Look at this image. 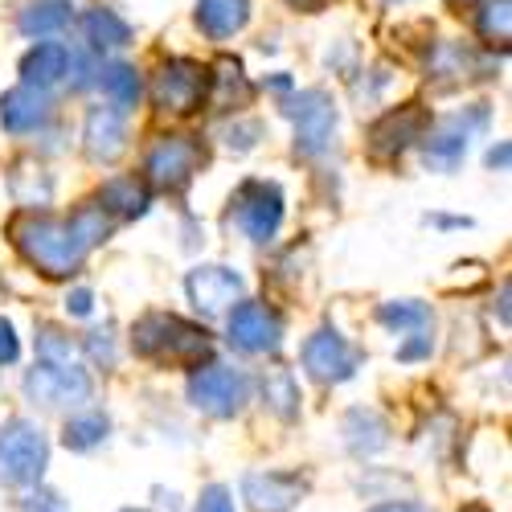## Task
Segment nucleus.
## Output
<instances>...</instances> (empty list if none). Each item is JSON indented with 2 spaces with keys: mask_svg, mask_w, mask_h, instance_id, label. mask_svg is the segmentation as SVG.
<instances>
[{
  "mask_svg": "<svg viewBox=\"0 0 512 512\" xmlns=\"http://www.w3.org/2000/svg\"><path fill=\"white\" fill-rule=\"evenodd\" d=\"M13 246L21 250V259L41 271L46 279H70L87 254L107 242L111 234V218L103 213L99 201L74 209L70 218H50V213H21V218L9 226Z\"/></svg>",
  "mask_w": 512,
  "mask_h": 512,
  "instance_id": "obj_1",
  "label": "nucleus"
},
{
  "mask_svg": "<svg viewBox=\"0 0 512 512\" xmlns=\"http://www.w3.org/2000/svg\"><path fill=\"white\" fill-rule=\"evenodd\" d=\"M132 345L148 361H168V365H201L209 357V332L201 324H189L181 316L152 312L132 328Z\"/></svg>",
  "mask_w": 512,
  "mask_h": 512,
  "instance_id": "obj_2",
  "label": "nucleus"
},
{
  "mask_svg": "<svg viewBox=\"0 0 512 512\" xmlns=\"http://www.w3.org/2000/svg\"><path fill=\"white\" fill-rule=\"evenodd\" d=\"M46 463H50V443L37 422L13 418L0 426V480L17 488H37Z\"/></svg>",
  "mask_w": 512,
  "mask_h": 512,
  "instance_id": "obj_3",
  "label": "nucleus"
},
{
  "mask_svg": "<svg viewBox=\"0 0 512 512\" xmlns=\"http://www.w3.org/2000/svg\"><path fill=\"white\" fill-rule=\"evenodd\" d=\"M205 164V152L193 136H160L144 156V185L160 193H181L193 185L197 168Z\"/></svg>",
  "mask_w": 512,
  "mask_h": 512,
  "instance_id": "obj_4",
  "label": "nucleus"
},
{
  "mask_svg": "<svg viewBox=\"0 0 512 512\" xmlns=\"http://www.w3.org/2000/svg\"><path fill=\"white\" fill-rule=\"evenodd\" d=\"M484 123H488V107H472L467 115L459 111V115L439 119L435 127H426V136H422L426 168H435V173H455V168L463 164V156H467V144H472V136Z\"/></svg>",
  "mask_w": 512,
  "mask_h": 512,
  "instance_id": "obj_5",
  "label": "nucleus"
},
{
  "mask_svg": "<svg viewBox=\"0 0 512 512\" xmlns=\"http://www.w3.org/2000/svg\"><path fill=\"white\" fill-rule=\"evenodd\" d=\"M283 115L295 123V152L308 160L328 152L332 132H336V107L324 91H300L295 99L283 103Z\"/></svg>",
  "mask_w": 512,
  "mask_h": 512,
  "instance_id": "obj_6",
  "label": "nucleus"
},
{
  "mask_svg": "<svg viewBox=\"0 0 512 512\" xmlns=\"http://www.w3.org/2000/svg\"><path fill=\"white\" fill-rule=\"evenodd\" d=\"M205 99V66L193 58H168L152 78V103L168 115H189Z\"/></svg>",
  "mask_w": 512,
  "mask_h": 512,
  "instance_id": "obj_7",
  "label": "nucleus"
},
{
  "mask_svg": "<svg viewBox=\"0 0 512 512\" xmlns=\"http://www.w3.org/2000/svg\"><path fill=\"white\" fill-rule=\"evenodd\" d=\"M234 218L250 242H271L283 226V189L275 181H246L234 197Z\"/></svg>",
  "mask_w": 512,
  "mask_h": 512,
  "instance_id": "obj_8",
  "label": "nucleus"
},
{
  "mask_svg": "<svg viewBox=\"0 0 512 512\" xmlns=\"http://www.w3.org/2000/svg\"><path fill=\"white\" fill-rule=\"evenodd\" d=\"M246 377L230 365H205L189 377V402L213 418H234L246 402Z\"/></svg>",
  "mask_w": 512,
  "mask_h": 512,
  "instance_id": "obj_9",
  "label": "nucleus"
},
{
  "mask_svg": "<svg viewBox=\"0 0 512 512\" xmlns=\"http://www.w3.org/2000/svg\"><path fill=\"white\" fill-rule=\"evenodd\" d=\"M357 365H361V353L336 328H320L304 340V369L312 381H320V386H340V381H349L357 373Z\"/></svg>",
  "mask_w": 512,
  "mask_h": 512,
  "instance_id": "obj_10",
  "label": "nucleus"
},
{
  "mask_svg": "<svg viewBox=\"0 0 512 512\" xmlns=\"http://www.w3.org/2000/svg\"><path fill=\"white\" fill-rule=\"evenodd\" d=\"M25 394L41 406H78L91 398V377L78 365H50L41 361L25 373Z\"/></svg>",
  "mask_w": 512,
  "mask_h": 512,
  "instance_id": "obj_11",
  "label": "nucleus"
},
{
  "mask_svg": "<svg viewBox=\"0 0 512 512\" xmlns=\"http://www.w3.org/2000/svg\"><path fill=\"white\" fill-rule=\"evenodd\" d=\"M426 127H431V119H426V111L418 103L386 111L369 127V156L373 160H398L414 140L426 136Z\"/></svg>",
  "mask_w": 512,
  "mask_h": 512,
  "instance_id": "obj_12",
  "label": "nucleus"
},
{
  "mask_svg": "<svg viewBox=\"0 0 512 512\" xmlns=\"http://www.w3.org/2000/svg\"><path fill=\"white\" fill-rule=\"evenodd\" d=\"M377 320L386 324L390 332H402L406 336V345L398 349V361H418L431 353V332H435V312L431 304H422V300H394V304H381L377 308Z\"/></svg>",
  "mask_w": 512,
  "mask_h": 512,
  "instance_id": "obj_13",
  "label": "nucleus"
},
{
  "mask_svg": "<svg viewBox=\"0 0 512 512\" xmlns=\"http://www.w3.org/2000/svg\"><path fill=\"white\" fill-rule=\"evenodd\" d=\"M230 345L242 353H275L283 345V320L267 304H238L230 312Z\"/></svg>",
  "mask_w": 512,
  "mask_h": 512,
  "instance_id": "obj_14",
  "label": "nucleus"
},
{
  "mask_svg": "<svg viewBox=\"0 0 512 512\" xmlns=\"http://www.w3.org/2000/svg\"><path fill=\"white\" fill-rule=\"evenodd\" d=\"M185 287H189V300H193L197 312L222 316V312H230V308L238 304L242 275L230 271V267H197V271H189Z\"/></svg>",
  "mask_w": 512,
  "mask_h": 512,
  "instance_id": "obj_15",
  "label": "nucleus"
},
{
  "mask_svg": "<svg viewBox=\"0 0 512 512\" xmlns=\"http://www.w3.org/2000/svg\"><path fill=\"white\" fill-rule=\"evenodd\" d=\"M304 492H308V480L287 472H250L242 480V496L254 512H291L304 500Z\"/></svg>",
  "mask_w": 512,
  "mask_h": 512,
  "instance_id": "obj_16",
  "label": "nucleus"
},
{
  "mask_svg": "<svg viewBox=\"0 0 512 512\" xmlns=\"http://www.w3.org/2000/svg\"><path fill=\"white\" fill-rule=\"evenodd\" d=\"M82 148L95 164H115L127 152V127L123 115L111 107H91L87 111V127H82Z\"/></svg>",
  "mask_w": 512,
  "mask_h": 512,
  "instance_id": "obj_17",
  "label": "nucleus"
},
{
  "mask_svg": "<svg viewBox=\"0 0 512 512\" xmlns=\"http://www.w3.org/2000/svg\"><path fill=\"white\" fill-rule=\"evenodd\" d=\"M205 99H209V107H218V111H242L254 99V87H250V78L242 74V62H234V58L213 62L205 70Z\"/></svg>",
  "mask_w": 512,
  "mask_h": 512,
  "instance_id": "obj_18",
  "label": "nucleus"
},
{
  "mask_svg": "<svg viewBox=\"0 0 512 512\" xmlns=\"http://www.w3.org/2000/svg\"><path fill=\"white\" fill-rule=\"evenodd\" d=\"M50 119V99L46 91H37V87H13L0 95V123H5V132L13 136H25V132H37L41 123Z\"/></svg>",
  "mask_w": 512,
  "mask_h": 512,
  "instance_id": "obj_19",
  "label": "nucleus"
},
{
  "mask_svg": "<svg viewBox=\"0 0 512 512\" xmlns=\"http://www.w3.org/2000/svg\"><path fill=\"white\" fill-rule=\"evenodd\" d=\"M99 205L107 218H144L152 205V189L136 177H111L99 189Z\"/></svg>",
  "mask_w": 512,
  "mask_h": 512,
  "instance_id": "obj_20",
  "label": "nucleus"
},
{
  "mask_svg": "<svg viewBox=\"0 0 512 512\" xmlns=\"http://www.w3.org/2000/svg\"><path fill=\"white\" fill-rule=\"evenodd\" d=\"M66 66H70V50L58 46V41H41V46H33L21 58V78H25V87L46 91L66 78Z\"/></svg>",
  "mask_w": 512,
  "mask_h": 512,
  "instance_id": "obj_21",
  "label": "nucleus"
},
{
  "mask_svg": "<svg viewBox=\"0 0 512 512\" xmlns=\"http://www.w3.org/2000/svg\"><path fill=\"white\" fill-rule=\"evenodd\" d=\"M246 21H250V0H197V25L213 41L242 33Z\"/></svg>",
  "mask_w": 512,
  "mask_h": 512,
  "instance_id": "obj_22",
  "label": "nucleus"
},
{
  "mask_svg": "<svg viewBox=\"0 0 512 512\" xmlns=\"http://www.w3.org/2000/svg\"><path fill=\"white\" fill-rule=\"evenodd\" d=\"M345 443L353 455H377L390 443V422L377 410H349L345 418Z\"/></svg>",
  "mask_w": 512,
  "mask_h": 512,
  "instance_id": "obj_23",
  "label": "nucleus"
},
{
  "mask_svg": "<svg viewBox=\"0 0 512 512\" xmlns=\"http://www.w3.org/2000/svg\"><path fill=\"white\" fill-rule=\"evenodd\" d=\"M70 21H74L70 0H33V5L21 13L17 25H21L25 37H54V33H62Z\"/></svg>",
  "mask_w": 512,
  "mask_h": 512,
  "instance_id": "obj_24",
  "label": "nucleus"
},
{
  "mask_svg": "<svg viewBox=\"0 0 512 512\" xmlns=\"http://www.w3.org/2000/svg\"><path fill=\"white\" fill-rule=\"evenodd\" d=\"M99 82H103V95H107L111 111H119V115L132 111V107L140 103V95H144V82H140L136 66H127V62L107 66V70L99 74Z\"/></svg>",
  "mask_w": 512,
  "mask_h": 512,
  "instance_id": "obj_25",
  "label": "nucleus"
},
{
  "mask_svg": "<svg viewBox=\"0 0 512 512\" xmlns=\"http://www.w3.org/2000/svg\"><path fill=\"white\" fill-rule=\"evenodd\" d=\"M82 33H87V41L95 50H119V46L132 41V25L111 9H91L87 17H82Z\"/></svg>",
  "mask_w": 512,
  "mask_h": 512,
  "instance_id": "obj_26",
  "label": "nucleus"
},
{
  "mask_svg": "<svg viewBox=\"0 0 512 512\" xmlns=\"http://www.w3.org/2000/svg\"><path fill=\"white\" fill-rule=\"evenodd\" d=\"M263 398H267V406L279 418H295V414H300V386H295L291 369H283V365H275V369L263 373Z\"/></svg>",
  "mask_w": 512,
  "mask_h": 512,
  "instance_id": "obj_27",
  "label": "nucleus"
},
{
  "mask_svg": "<svg viewBox=\"0 0 512 512\" xmlns=\"http://www.w3.org/2000/svg\"><path fill=\"white\" fill-rule=\"evenodd\" d=\"M107 431H111V422H107L103 414H78V418L66 422L62 443H66L70 451H91V447H99V443L107 439Z\"/></svg>",
  "mask_w": 512,
  "mask_h": 512,
  "instance_id": "obj_28",
  "label": "nucleus"
},
{
  "mask_svg": "<svg viewBox=\"0 0 512 512\" xmlns=\"http://www.w3.org/2000/svg\"><path fill=\"white\" fill-rule=\"evenodd\" d=\"M480 37L488 41V46H508L512 37V0H488V5L480 9Z\"/></svg>",
  "mask_w": 512,
  "mask_h": 512,
  "instance_id": "obj_29",
  "label": "nucleus"
},
{
  "mask_svg": "<svg viewBox=\"0 0 512 512\" xmlns=\"http://www.w3.org/2000/svg\"><path fill=\"white\" fill-rule=\"evenodd\" d=\"M472 70V50L455 46V41H443V46L431 54V74H447V78H467Z\"/></svg>",
  "mask_w": 512,
  "mask_h": 512,
  "instance_id": "obj_30",
  "label": "nucleus"
},
{
  "mask_svg": "<svg viewBox=\"0 0 512 512\" xmlns=\"http://www.w3.org/2000/svg\"><path fill=\"white\" fill-rule=\"evenodd\" d=\"M37 349H41V361H50V365H74L70 340H62V332H54V328H41Z\"/></svg>",
  "mask_w": 512,
  "mask_h": 512,
  "instance_id": "obj_31",
  "label": "nucleus"
},
{
  "mask_svg": "<svg viewBox=\"0 0 512 512\" xmlns=\"http://www.w3.org/2000/svg\"><path fill=\"white\" fill-rule=\"evenodd\" d=\"M21 512H70V504H66L62 492H54V488H33V492L21 500Z\"/></svg>",
  "mask_w": 512,
  "mask_h": 512,
  "instance_id": "obj_32",
  "label": "nucleus"
},
{
  "mask_svg": "<svg viewBox=\"0 0 512 512\" xmlns=\"http://www.w3.org/2000/svg\"><path fill=\"white\" fill-rule=\"evenodd\" d=\"M197 512H234V500H230V492L222 484H209L201 492V500H197Z\"/></svg>",
  "mask_w": 512,
  "mask_h": 512,
  "instance_id": "obj_33",
  "label": "nucleus"
},
{
  "mask_svg": "<svg viewBox=\"0 0 512 512\" xmlns=\"http://www.w3.org/2000/svg\"><path fill=\"white\" fill-rule=\"evenodd\" d=\"M21 357V340H17V332H13V324L0 316V365H13Z\"/></svg>",
  "mask_w": 512,
  "mask_h": 512,
  "instance_id": "obj_34",
  "label": "nucleus"
},
{
  "mask_svg": "<svg viewBox=\"0 0 512 512\" xmlns=\"http://www.w3.org/2000/svg\"><path fill=\"white\" fill-rule=\"evenodd\" d=\"M66 70H74V91L91 87L95 74H103V70H95V62H91L87 54H70V66H66Z\"/></svg>",
  "mask_w": 512,
  "mask_h": 512,
  "instance_id": "obj_35",
  "label": "nucleus"
},
{
  "mask_svg": "<svg viewBox=\"0 0 512 512\" xmlns=\"http://www.w3.org/2000/svg\"><path fill=\"white\" fill-rule=\"evenodd\" d=\"M66 308H70V316H91V291H87V287H78L70 300H66Z\"/></svg>",
  "mask_w": 512,
  "mask_h": 512,
  "instance_id": "obj_36",
  "label": "nucleus"
},
{
  "mask_svg": "<svg viewBox=\"0 0 512 512\" xmlns=\"http://www.w3.org/2000/svg\"><path fill=\"white\" fill-rule=\"evenodd\" d=\"M373 512H431V508H422V504H377Z\"/></svg>",
  "mask_w": 512,
  "mask_h": 512,
  "instance_id": "obj_37",
  "label": "nucleus"
},
{
  "mask_svg": "<svg viewBox=\"0 0 512 512\" xmlns=\"http://www.w3.org/2000/svg\"><path fill=\"white\" fill-rule=\"evenodd\" d=\"M488 164H492V168H496V164L504 168V164H508V144H500V148H492V152H488Z\"/></svg>",
  "mask_w": 512,
  "mask_h": 512,
  "instance_id": "obj_38",
  "label": "nucleus"
},
{
  "mask_svg": "<svg viewBox=\"0 0 512 512\" xmlns=\"http://www.w3.org/2000/svg\"><path fill=\"white\" fill-rule=\"evenodd\" d=\"M287 5H295V9H316L320 0H287Z\"/></svg>",
  "mask_w": 512,
  "mask_h": 512,
  "instance_id": "obj_39",
  "label": "nucleus"
},
{
  "mask_svg": "<svg viewBox=\"0 0 512 512\" xmlns=\"http://www.w3.org/2000/svg\"><path fill=\"white\" fill-rule=\"evenodd\" d=\"M451 5H476V0H451Z\"/></svg>",
  "mask_w": 512,
  "mask_h": 512,
  "instance_id": "obj_40",
  "label": "nucleus"
}]
</instances>
